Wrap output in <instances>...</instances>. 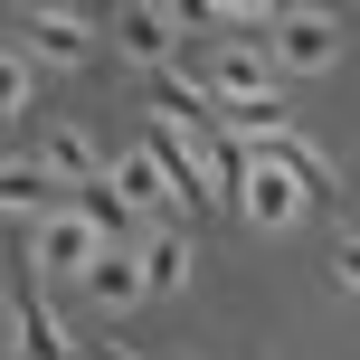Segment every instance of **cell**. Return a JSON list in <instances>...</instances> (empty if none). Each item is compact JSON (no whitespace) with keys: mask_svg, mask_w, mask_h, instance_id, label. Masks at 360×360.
<instances>
[{"mask_svg":"<svg viewBox=\"0 0 360 360\" xmlns=\"http://www.w3.org/2000/svg\"><path fill=\"white\" fill-rule=\"evenodd\" d=\"M256 152H266V162H285L294 180H304V199H332V190H342V180H332V162H323V152L304 143V133H266Z\"/></svg>","mask_w":360,"mask_h":360,"instance_id":"obj_12","label":"cell"},{"mask_svg":"<svg viewBox=\"0 0 360 360\" xmlns=\"http://www.w3.org/2000/svg\"><path fill=\"white\" fill-rule=\"evenodd\" d=\"M332 275H342V285L360 294V237H342V247H332Z\"/></svg>","mask_w":360,"mask_h":360,"instance_id":"obj_19","label":"cell"},{"mask_svg":"<svg viewBox=\"0 0 360 360\" xmlns=\"http://www.w3.org/2000/svg\"><path fill=\"white\" fill-rule=\"evenodd\" d=\"M237 209H247L256 228H294V218H304V180H294L285 162H266V152H256V171H247V190H237Z\"/></svg>","mask_w":360,"mask_h":360,"instance_id":"obj_5","label":"cell"},{"mask_svg":"<svg viewBox=\"0 0 360 360\" xmlns=\"http://www.w3.org/2000/svg\"><path fill=\"white\" fill-rule=\"evenodd\" d=\"M29 105H38V95H29V57L10 48V57H0V114H29Z\"/></svg>","mask_w":360,"mask_h":360,"instance_id":"obj_18","label":"cell"},{"mask_svg":"<svg viewBox=\"0 0 360 360\" xmlns=\"http://www.w3.org/2000/svg\"><path fill=\"white\" fill-rule=\"evenodd\" d=\"M95 256H105V237L86 228V218H38V266H57V275H95Z\"/></svg>","mask_w":360,"mask_h":360,"instance_id":"obj_6","label":"cell"},{"mask_svg":"<svg viewBox=\"0 0 360 360\" xmlns=\"http://www.w3.org/2000/svg\"><path fill=\"white\" fill-rule=\"evenodd\" d=\"M209 95H218V114H237L247 143L285 133V86H275V67L256 48H228V57H218V67H209Z\"/></svg>","mask_w":360,"mask_h":360,"instance_id":"obj_1","label":"cell"},{"mask_svg":"<svg viewBox=\"0 0 360 360\" xmlns=\"http://www.w3.org/2000/svg\"><path fill=\"white\" fill-rule=\"evenodd\" d=\"M190 29H209V38H228V48H247V38H275V10H237V0H190Z\"/></svg>","mask_w":360,"mask_h":360,"instance_id":"obj_11","label":"cell"},{"mask_svg":"<svg viewBox=\"0 0 360 360\" xmlns=\"http://www.w3.org/2000/svg\"><path fill=\"white\" fill-rule=\"evenodd\" d=\"M124 199H133V209H171V180H162V162H152V152H133V162H124Z\"/></svg>","mask_w":360,"mask_h":360,"instance_id":"obj_17","label":"cell"},{"mask_svg":"<svg viewBox=\"0 0 360 360\" xmlns=\"http://www.w3.org/2000/svg\"><path fill=\"white\" fill-rule=\"evenodd\" d=\"M152 105L180 114V124H199V133H228V124H218V95L199 86V76H180V67H152Z\"/></svg>","mask_w":360,"mask_h":360,"instance_id":"obj_9","label":"cell"},{"mask_svg":"<svg viewBox=\"0 0 360 360\" xmlns=\"http://www.w3.org/2000/svg\"><path fill=\"white\" fill-rule=\"evenodd\" d=\"M114 38H124L143 67H171V10H114Z\"/></svg>","mask_w":360,"mask_h":360,"instance_id":"obj_14","label":"cell"},{"mask_svg":"<svg viewBox=\"0 0 360 360\" xmlns=\"http://www.w3.org/2000/svg\"><path fill=\"white\" fill-rule=\"evenodd\" d=\"M10 48L48 57V67H86L95 38H86V19H67V10H10Z\"/></svg>","mask_w":360,"mask_h":360,"instance_id":"obj_2","label":"cell"},{"mask_svg":"<svg viewBox=\"0 0 360 360\" xmlns=\"http://www.w3.org/2000/svg\"><path fill=\"white\" fill-rule=\"evenodd\" d=\"M38 162H48L57 180H76V190H95V180H105V162H95V143H86L76 124H57L48 143H38Z\"/></svg>","mask_w":360,"mask_h":360,"instance_id":"obj_13","label":"cell"},{"mask_svg":"<svg viewBox=\"0 0 360 360\" xmlns=\"http://www.w3.org/2000/svg\"><path fill=\"white\" fill-rule=\"evenodd\" d=\"M76 218H86V228L105 237V247H124V237L143 228V209L124 199V180H95V190H76Z\"/></svg>","mask_w":360,"mask_h":360,"instance_id":"obj_10","label":"cell"},{"mask_svg":"<svg viewBox=\"0 0 360 360\" xmlns=\"http://www.w3.org/2000/svg\"><path fill=\"white\" fill-rule=\"evenodd\" d=\"M86 294H95V304H105V313H124V304H143V247H105V256H95V275H86Z\"/></svg>","mask_w":360,"mask_h":360,"instance_id":"obj_8","label":"cell"},{"mask_svg":"<svg viewBox=\"0 0 360 360\" xmlns=\"http://www.w3.org/2000/svg\"><path fill=\"white\" fill-rule=\"evenodd\" d=\"M10 323H19V360H86V351H76V342H67V332H57V313H48V304H38V294H29V285H19V294H10Z\"/></svg>","mask_w":360,"mask_h":360,"instance_id":"obj_7","label":"cell"},{"mask_svg":"<svg viewBox=\"0 0 360 360\" xmlns=\"http://www.w3.org/2000/svg\"><path fill=\"white\" fill-rule=\"evenodd\" d=\"M143 152L162 162V180L180 190V209H209V199H218V180H209V152H199V143H180L171 124H152V133H143Z\"/></svg>","mask_w":360,"mask_h":360,"instance_id":"obj_4","label":"cell"},{"mask_svg":"<svg viewBox=\"0 0 360 360\" xmlns=\"http://www.w3.org/2000/svg\"><path fill=\"white\" fill-rule=\"evenodd\" d=\"M180 275H190V247H180L171 228H162V237H143V285H152V294H171Z\"/></svg>","mask_w":360,"mask_h":360,"instance_id":"obj_16","label":"cell"},{"mask_svg":"<svg viewBox=\"0 0 360 360\" xmlns=\"http://www.w3.org/2000/svg\"><path fill=\"white\" fill-rule=\"evenodd\" d=\"M86 360H133V351H124V342H95V351H86Z\"/></svg>","mask_w":360,"mask_h":360,"instance_id":"obj_20","label":"cell"},{"mask_svg":"<svg viewBox=\"0 0 360 360\" xmlns=\"http://www.w3.org/2000/svg\"><path fill=\"white\" fill-rule=\"evenodd\" d=\"M48 180H57L48 162H10V171H0V199H10V218H19V228L48 209Z\"/></svg>","mask_w":360,"mask_h":360,"instance_id":"obj_15","label":"cell"},{"mask_svg":"<svg viewBox=\"0 0 360 360\" xmlns=\"http://www.w3.org/2000/svg\"><path fill=\"white\" fill-rule=\"evenodd\" d=\"M275 57H285V67H332V57H342V19L332 10H275Z\"/></svg>","mask_w":360,"mask_h":360,"instance_id":"obj_3","label":"cell"}]
</instances>
